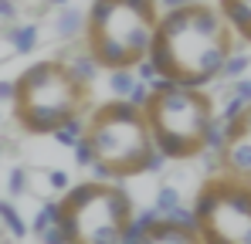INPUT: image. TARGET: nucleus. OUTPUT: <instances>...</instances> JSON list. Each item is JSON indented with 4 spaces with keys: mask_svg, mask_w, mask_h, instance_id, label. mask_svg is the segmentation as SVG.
Masks as SVG:
<instances>
[{
    "mask_svg": "<svg viewBox=\"0 0 251 244\" xmlns=\"http://www.w3.org/2000/svg\"><path fill=\"white\" fill-rule=\"evenodd\" d=\"M248 68H251V58H248V54L231 51V54H227V61H224V68H221V78H217V81H234V78H241V75H248Z\"/></svg>",
    "mask_w": 251,
    "mask_h": 244,
    "instance_id": "obj_18",
    "label": "nucleus"
},
{
    "mask_svg": "<svg viewBox=\"0 0 251 244\" xmlns=\"http://www.w3.org/2000/svg\"><path fill=\"white\" fill-rule=\"evenodd\" d=\"M72 153H75V166H92V163H95V156H92V146H88L85 139L75 146V149H72Z\"/></svg>",
    "mask_w": 251,
    "mask_h": 244,
    "instance_id": "obj_24",
    "label": "nucleus"
},
{
    "mask_svg": "<svg viewBox=\"0 0 251 244\" xmlns=\"http://www.w3.org/2000/svg\"><path fill=\"white\" fill-rule=\"evenodd\" d=\"M54 24H58V38L61 41H72L75 44V41L85 38V14L75 10L72 3L68 7H58V21Z\"/></svg>",
    "mask_w": 251,
    "mask_h": 244,
    "instance_id": "obj_11",
    "label": "nucleus"
},
{
    "mask_svg": "<svg viewBox=\"0 0 251 244\" xmlns=\"http://www.w3.org/2000/svg\"><path fill=\"white\" fill-rule=\"evenodd\" d=\"M44 3H51V7H68L72 0H44Z\"/></svg>",
    "mask_w": 251,
    "mask_h": 244,
    "instance_id": "obj_31",
    "label": "nucleus"
},
{
    "mask_svg": "<svg viewBox=\"0 0 251 244\" xmlns=\"http://www.w3.org/2000/svg\"><path fill=\"white\" fill-rule=\"evenodd\" d=\"M224 146H227V122L214 119L207 125V136H204V149L201 153H221L224 156Z\"/></svg>",
    "mask_w": 251,
    "mask_h": 244,
    "instance_id": "obj_16",
    "label": "nucleus"
},
{
    "mask_svg": "<svg viewBox=\"0 0 251 244\" xmlns=\"http://www.w3.org/2000/svg\"><path fill=\"white\" fill-rule=\"evenodd\" d=\"M38 241H41V244H68V238H65L61 224H58V227H51V231H44V234H38Z\"/></svg>",
    "mask_w": 251,
    "mask_h": 244,
    "instance_id": "obj_25",
    "label": "nucleus"
},
{
    "mask_svg": "<svg viewBox=\"0 0 251 244\" xmlns=\"http://www.w3.org/2000/svg\"><path fill=\"white\" fill-rule=\"evenodd\" d=\"M248 183H251V180H248Z\"/></svg>",
    "mask_w": 251,
    "mask_h": 244,
    "instance_id": "obj_32",
    "label": "nucleus"
},
{
    "mask_svg": "<svg viewBox=\"0 0 251 244\" xmlns=\"http://www.w3.org/2000/svg\"><path fill=\"white\" fill-rule=\"evenodd\" d=\"M156 149L167 160H197L204 149L207 125L217 119V105L207 88H190L160 78L143 105Z\"/></svg>",
    "mask_w": 251,
    "mask_h": 244,
    "instance_id": "obj_5",
    "label": "nucleus"
},
{
    "mask_svg": "<svg viewBox=\"0 0 251 244\" xmlns=\"http://www.w3.org/2000/svg\"><path fill=\"white\" fill-rule=\"evenodd\" d=\"M136 72L132 68H116V72H109V92H112V98H129L132 95V88H136Z\"/></svg>",
    "mask_w": 251,
    "mask_h": 244,
    "instance_id": "obj_13",
    "label": "nucleus"
},
{
    "mask_svg": "<svg viewBox=\"0 0 251 244\" xmlns=\"http://www.w3.org/2000/svg\"><path fill=\"white\" fill-rule=\"evenodd\" d=\"M150 92H153V88H150V85H146V81H136V88H132V95H129V98H126V102H132V105H136V109H143V105H146V102H150Z\"/></svg>",
    "mask_w": 251,
    "mask_h": 244,
    "instance_id": "obj_23",
    "label": "nucleus"
},
{
    "mask_svg": "<svg viewBox=\"0 0 251 244\" xmlns=\"http://www.w3.org/2000/svg\"><path fill=\"white\" fill-rule=\"evenodd\" d=\"M224 95H238L241 102H248V105H251V78H248V75H241V78L227 81V85H224Z\"/></svg>",
    "mask_w": 251,
    "mask_h": 244,
    "instance_id": "obj_22",
    "label": "nucleus"
},
{
    "mask_svg": "<svg viewBox=\"0 0 251 244\" xmlns=\"http://www.w3.org/2000/svg\"><path fill=\"white\" fill-rule=\"evenodd\" d=\"M58 58H61V61L72 68V75L82 78L85 85H92V81L99 78V72H102L99 61L88 54V48H65V51H58Z\"/></svg>",
    "mask_w": 251,
    "mask_h": 244,
    "instance_id": "obj_9",
    "label": "nucleus"
},
{
    "mask_svg": "<svg viewBox=\"0 0 251 244\" xmlns=\"http://www.w3.org/2000/svg\"><path fill=\"white\" fill-rule=\"evenodd\" d=\"M160 17L156 0H92L82 44L102 72L136 68L153 51Z\"/></svg>",
    "mask_w": 251,
    "mask_h": 244,
    "instance_id": "obj_4",
    "label": "nucleus"
},
{
    "mask_svg": "<svg viewBox=\"0 0 251 244\" xmlns=\"http://www.w3.org/2000/svg\"><path fill=\"white\" fill-rule=\"evenodd\" d=\"M10 44L17 48V54H31L38 48V24H21L10 31Z\"/></svg>",
    "mask_w": 251,
    "mask_h": 244,
    "instance_id": "obj_17",
    "label": "nucleus"
},
{
    "mask_svg": "<svg viewBox=\"0 0 251 244\" xmlns=\"http://www.w3.org/2000/svg\"><path fill=\"white\" fill-rule=\"evenodd\" d=\"M61 231L68 244H119L136 203L119 183L85 180L61 197Z\"/></svg>",
    "mask_w": 251,
    "mask_h": 244,
    "instance_id": "obj_6",
    "label": "nucleus"
},
{
    "mask_svg": "<svg viewBox=\"0 0 251 244\" xmlns=\"http://www.w3.org/2000/svg\"><path fill=\"white\" fill-rule=\"evenodd\" d=\"M0 98H3V102H10V98H14V78H10V81H0Z\"/></svg>",
    "mask_w": 251,
    "mask_h": 244,
    "instance_id": "obj_30",
    "label": "nucleus"
},
{
    "mask_svg": "<svg viewBox=\"0 0 251 244\" xmlns=\"http://www.w3.org/2000/svg\"><path fill=\"white\" fill-rule=\"evenodd\" d=\"M245 109H248V102H241L238 95H227V102H224V109H217V119L224 122H234L245 116Z\"/></svg>",
    "mask_w": 251,
    "mask_h": 244,
    "instance_id": "obj_21",
    "label": "nucleus"
},
{
    "mask_svg": "<svg viewBox=\"0 0 251 244\" xmlns=\"http://www.w3.org/2000/svg\"><path fill=\"white\" fill-rule=\"evenodd\" d=\"M58 224H61V203L48 200V203H41V210L34 214L31 231H34V234H44V231H51V227H58Z\"/></svg>",
    "mask_w": 251,
    "mask_h": 244,
    "instance_id": "obj_14",
    "label": "nucleus"
},
{
    "mask_svg": "<svg viewBox=\"0 0 251 244\" xmlns=\"http://www.w3.org/2000/svg\"><path fill=\"white\" fill-rule=\"evenodd\" d=\"M17 17V0H0V21H14Z\"/></svg>",
    "mask_w": 251,
    "mask_h": 244,
    "instance_id": "obj_28",
    "label": "nucleus"
},
{
    "mask_svg": "<svg viewBox=\"0 0 251 244\" xmlns=\"http://www.w3.org/2000/svg\"><path fill=\"white\" fill-rule=\"evenodd\" d=\"M85 143L92 146L95 156V163L88 166L92 180L102 183L143 176L156 149L146 112L126 98H109L102 105H92V112L85 116Z\"/></svg>",
    "mask_w": 251,
    "mask_h": 244,
    "instance_id": "obj_2",
    "label": "nucleus"
},
{
    "mask_svg": "<svg viewBox=\"0 0 251 244\" xmlns=\"http://www.w3.org/2000/svg\"><path fill=\"white\" fill-rule=\"evenodd\" d=\"M51 136H54V143H58V146H65V149H75V146H78V143L85 139V116H75L72 122L58 125Z\"/></svg>",
    "mask_w": 251,
    "mask_h": 244,
    "instance_id": "obj_12",
    "label": "nucleus"
},
{
    "mask_svg": "<svg viewBox=\"0 0 251 244\" xmlns=\"http://www.w3.org/2000/svg\"><path fill=\"white\" fill-rule=\"evenodd\" d=\"M163 10H176V7H187V3H197V0H156Z\"/></svg>",
    "mask_w": 251,
    "mask_h": 244,
    "instance_id": "obj_29",
    "label": "nucleus"
},
{
    "mask_svg": "<svg viewBox=\"0 0 251 244\" xmlns=\"http://www.w3.org/2000/svg\"><path fill=\"white\" fill-rule=\"evenodd\" d=\"M217 14L231 27V34L251 44V0H217Z\"/></svg>",
    "mask_w": 251,
    "mask_h": 244,
    "instance_id": "obj_8",
    "label": "nucleus"
},
{
    "mask_svg": "<svg viewBox=\"0 0 251 244\" xmlns=\"http://www.w3.org/2000/svg\"><path fill=\"white\" fill-rule=\"evenodd\" d=\"M234 51V34L207 0L163 10L150 61L160 78L180 81L190 88H207L221 78L227 54Z\"/></svg>",
    "mask_w": 251,
    "mask_h": 244,
    "instance_id": "obj_1",
    "label": "nucleus"
},
{
    "mask_svg": "<svg viewBox=\"0 0 251 244\" xmlns=\"http://www.w3.org/2000/svg\"><path fill=\"white\" fill-rule=\"evenodd\" d=\"M48 180H51V187H54V190H68V173L51 170V173H48Z\"/></svg>",
    "mask_w": 251,
    "mask_h": 244,
    "instance_id": "obj_27",
    "label": "nucleus"
},
{
    "mask_svg": "<svg viewBox=\"0 0 251 244\" xmlns=\"http://www.w3.org/2000/svg\"><path fill=\"white\" fill-rule=\"evenodd\" d=\"M180 203H183V200H180V190L170 187V183H163V187L156 190V197H153V207H156L160 214H170V210L180 207Z\"/></svg>",
    "mask_w": 251,
    "mask_h": 244,
    "instance_id": "obj_19",
    "label": "nucleus"
},
{
    "mask_svg": "<svg viewBox=\"0 0 251 244\" xmlns=\"http://www.w3.org/2000/svg\"><path fill=\"white\" fill-rule=\"evenodd\" d=\"M139 244H204V241H201V234H194V231H180V227H173L167 220H160Z\"/></svg>",
    "mask_w": 251,
    "mask_h": 244,
    "instance_id": "obj_10",
    "label": "nucleus"
},
{
    "mask_svg": "<svg viewBox=\"0 0 251 244\" xmlns=\"http://www.w3.org/2000/svg\"><path fill=\"white\" fill-rule=\"evenodd\" d=\"M197 220L204 244H251V183L217 173L197 190Z\"/></svg>",
    "mask_w": 251,
    "mask_h": 244,
    "instance_id": "obj_7",
    "label": "nucleus"
},
{
    "mask_svg": "<svg viewBox=\"0 0 251 244\" xmlns=\"http://www.w3.org/2000/svg\"><path fill=\"white\" fill-rule=\"evenodd\" d=\"M88 112H92V85L75 78L58 54L34 61L14 78L10 116L17 129L27 136H51L58 125Z\"/></svg>",
    "mask_w": 251,
    "mask_h": 244,
    "instance_id": "obj_3",
    "label": "nucleus"
},
{
    "mask_svg": "<svg viewBox=\"0 0 251 244\" xmlns=\"http://www.w3.org/2000/svg\"><path fill=\"white\" fill-rule=\"evenodd\" d=\"M0 217H3V224H7V231H10V234H17V238H24V234H27V224L17 217V210H14L10 203H0Z\"/></svg>",
    "mask_w": 251,
    "mask_h": 244,
    "instance_id": "obj_20",
    "label": "nucleus"
},
{
    "mask_svg": "<svg viewBox=\"0 0 251 244\" xmlns=\"http://www.w3.org/2000/svg\"><path fill=\"white\" fill-rule=\"evenodd\" d=\"M27 190V173L24 170H14L10 173V194H24Z\"/></svg>",
    "mask_w": 251,
    "mask_h": 244,
    "instance_id": "obj_26",
    "label": "nucleus"
},
{
    "mask_svg": "<svg viewBox=\"0 0 251 244\" xmlns=\"http://www.w3.org/2000/svg\"><path fill=\"white\" fill-rule=\"evenodd\" d=\"M163 220H167V224H173V227H180V231H194V234L201 231L197 210H194V207H183V203H180V207H173L170 214H163Z\"/></svg>",
    "mask_w": 251,
    "mask_h": 244,
    "instance_id": "obj_15",
    "label": "nucleus"
}]
</instances>
